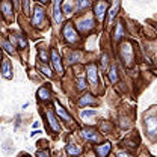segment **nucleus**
<instances>
[{"label":"nucleus","instance_id":"1","mask_svg":"<svg viewBox=\"0 0 157 157\" xmlns=\"http://www.w3.org/2000/svg\"><path fill=\"white\" fill-rule=\"evenodd\" d=\"M62 33H63V38L67 39L70 44H76V42L78 41L77 32H76V29L73 27V24H71V23H67V24L63 26Z\"/></svg>","mask_w":157,"mask_h":157},{"label":"nucleus","instance_id":"2","mask_svg":"<svg viewBox=\"0 0 157 157\" xmlns=\"http://www.w3.org/2000/svg\"><path fill=\"white\" fill-rule=\"evenodd\" d=\"M145 130L150 137L157 136V118L156 117H147L145 118Z\"/></svg>","mask_w":157,"mask_h":157},{"label":"nucleus","instance_id":"3","mask_svg":"<svg viewBox=\"0 0 157 157\" xmlns=\"http://www.w3.org/2000/svg\"><path fill=\"white\" fill-rule=\"evenodd\" d=\"M121 58L125 60V65H127V67L132 65V60H133V48H132V45H130L128 42H125V44L121 45Z\"/></svg>","mask_w":157,"mask_h":157},{"label":"nucleus","instance_id":"4","mask_svg":"<svg viewBox=\"0 0 157 157\" xmlns=\"http://www.w3.org/2000/svg\"><path fill=\"white\" fill-rule=\"evenodd\" d=\"M86 71H88V80H89V83H91L92 86H97L98 83H100L98 73H97V67H95L94 63H91V65L86 67Z\"/></svg>","mask_w":157,"mask_h":157},{"label":"nucleus","instance_id":"5","mask_svg":"<svg viewBox=\"0 0 157 157\" xmlns=\"http://www.w3.org/2000/svg\"><path fill=\"white\" fill-rule=\"evenodd\" d=\"M106 11H107V2L98 0L97 3H95V8H94V12H95V17H97L98 21H103Z\"/></svg>","mask_w":157,"mask_h":157},{"label":"nucleus","instance_id":"6","mask_svg":"<svg viewBox=\"0 0 157 157\" xmlns=\"http://www.w3.org/2000/svg\"><path fill=\"white\" fill-rule=\"evenodd\" d=\"M52 63L55 67V71L58 73L59 76H62L63 74V67H62V62H60V56H59V53L55 48L52 50Z\"/></svg>","mask_w":157,"mask_h":157},{"label":"nucleus","instance_id":"7","mask_svg":"<svg viewBox=\"0 0 157 157\" xmlns=\"http://www.w3.org/2000/svg\"><path fill=\"white\" fill-rule=\"evenodd\" d=\"M42 21H44V9L41 6H35L33 17H32V24L39 27V26H42Z\"/></svg>","mask_w":157,"mask_h":157},{"label":"nucleus","instance_id":"8","mask_svg":"<svg viewBox=\"0 0 157 157\" xmlns=\"http://www.w3.org/2000/svg\"><path fill=\"white\" fill-rule=\"evenodd\" d=\"M110 142H106V144H101V145H97L95 147V153H97V157H107V154L110 153Z\"/></svg>","mask_w":157,"mask_h":157},{"label":"nucleus","instance_id":"9","mask_svg":"<svg viewBox=\"0 0 157 157\" xmlns=\"http://www.w3.org/2000/svg\"><path fill=\"white\" fill-rule=\"evenodd\" d=\"M77 27H78V30H80V32H83V33H88V32H89V30L94 27V21H92L91 18L82 20V21H78Z\"/></svg>","mask_w":157,"mask_h":157},{"label":"nucleus","instance_id":"10","mask_svg":"<svg viewBox=\"0 0 157 157\" xmlns=\"http://www.w3.org/2000/svg\"><path fill=\"white\" fill-rule=\"evenodd\" d=\"M2 74H3V77L8 78V80L12 78V67H11L9 59H5L2 62Z\"/></svg>","mask_w":157,"mask_h":157},{"label":"nucleus","instance_id":"11","mask_svg":"<svg viewBox=\"0 0 157 157\" xmlns=\"http://www.w3.org/2000/svg\"><path fill=\"white\" fill-rule=\"evenodd\" d=\"M82 136H83V139L91 140V142H98V139H100V136L97 135V132H94V130H91V128H85V130L82 132Z\"/></svg>","mask_w":157,"mask_h":157},{"label":"nucleus","instance_id":"12","mask_svg":"<svg viewBox=\"0 0 157 157\" xmlns=\"http://www.w3.org/2000/svg\"><path fill=\"white\" fill-rule=\"evenodd\" d=\"M0 9H2V12H3V15L6 18H9L12 15V5H11L9 0H3L2 5H0Z\"/></svg>","mask_w":157,"mask_h":157},{"label":"nucleus","instance_id":"13","mask_svg":"<svg viewBox=\"0 0 157 157\" xmlns=\"http://www.w3.org/2000/svg\"><path fill=\"white\" fill-rule=\"evenodd\" d=\"M119 6H121V3H119V0H113V6L110 8V11H109V15H107V21H109V24L113 21V18L117 17L118 11H119Z\"/></svg>","mask_w":157,"mask_h":157},{"label":"nucleus","instance_id":"14","mask_svg":"<svg viewBox=\"0 0 157 157\" xmlns=\"http://www.w3.org/2000/svg\"><path fill=\"white\" fill-rule=\"evenodd\" d=\"M60 3H62V0H55V6H53V15H55V21H56V23H60V21H62Z\"/></svg>","mask_w":157,"mask_h":157},{"label":"nucleus","instance_id":"15","mask_svg":"<svg viewBox=\"0 0 157 157\" xmlns=\"http://www.w3.org/2000/svg\"><path fill=\"white\" fill-rule=\"evenodd\" d=\"M67 153H68L70 157H77V156H80V153H82V148L77 147L76 144H68V145H67Z\"/></svg>","mask_w":157,"mask_h":157},{"label":"nucleus","instance_id":"16","mask_svg":"<svg viewBox=\"0 0 157 157\" xmlns=\"http://www.w3.org/2000/svg\"><path fill=\"white\" fill-rule=\"evenodd\" d=\"M55 109H56V113H58L59 118H62L63 121H71V117L65 112V109H63L62 106H59L58 101H55Z\"/></svg>","mask_w":157,"mask_h":157},{"label":"nucleus","instance_id":"17","mask_svg":"<svg viewBox=\"0 0 157 157\" xmlns=\"http://www.w3.org/2000/svg\"><path fill=\"white\" fill-rule=\"evenodd\" d=\"M47 118H48V124L55 132H60V124L58 122V119L55 118V115L52 112H47Z\"/></svg>","mask_w":157,"mask_h":157},{"label":"nucleus","instance_id":"18","mask_svg":"<svg viewBox=\"0 0 157 157\" xmlns=\"http://www.w3.org/2000/svg\"><path fill=\"white\" fill-rule=\"evenodd\" d=\"M95 103H97V98L92 97L91 94H86V95L80 97V100H78V104H80V106H86V104H95Z\"/></svg>","mask_w":157,"mask_h":157},{"label":"nucleus","instance_id":"19","mask_svg":"<svg viewBox=\"0 0 157 157\" xmlns=\"http://www.w3.org/2000/svg\"><path fill=\"white\" fill-rule=\"evenodd\" d=\"M122 36H124V26H122V23H118L115 33H113V38H115V41H119Z\"/></svg>","mask_w":157,"mask_h":157},{"label":"nucleus","instance_id":"20","mask_svg":"<svg viewBox=\"0 0 157 157\" xmlns=\"http://www.w3.org/2000/svg\"><path fill=\"white\" fill-rule=\"evenodd\" d=\"M36 95L39 97V100L45 101V100H48V98H50V91H48V88H39Z\"/></svg>","mask_w":157,"mask_h":157},{"label":"nucleus","instance_id":"21","mask_svg":"<svg viewBox=\"0 0 157 157\" xmlns=\"http://www.w3.org/2000/svg\"><path fill=\"white\" fill-rule=\"evenodd\" d=\"M109 78H110V82H112V83H117V80H118V68H117V65H112V67H110V70H109Z\"/></svg>","mask_w":157,"mask_h":157},{"label":"nucleus","instance_id":"22","mask_svg":"<svg viewBox=\"0 0 157 157\" xmlns=\"http://www.w3.org/2000/svg\"><path fill=\"white\" fill-rule=\"evenodd\" d=\"M0 44H2V47H3L8 53H14V45H12L11 42H8V41L2 39V41H0Z\"/></svg>","mask_w":157,"mask_h":157},{"label":"nucleus","instance_id":"23","mask_svg":"<svg viewBox=\"0 0 157 157\" xmlns=\"http://www.w3.org/2000/svg\"><path fill=\"white\" fill-rule=\"evenodd\" d=\"M95 115H97V110H83V112H80V117L83 119H89V118L95 117Z\"/></svg>","mask_w":157,"mask_h":157},{"label":"nucleus","instance_id":"24","mask_svg":"<svg viewBox=\"0 0 157 157\" xmlns=\"http://www.w3.org/2000/svg\"><path fill=\"white\" fill-rule=\"evenodd\" d=\"M15 39H17V42H18V45L21 48H26L27 47V42H26V39L23 38L21 35H15Z\"/></svg>","mask_w":157,"mask_h":157},{"label":"nucleus","instance_id":"25","mask_svg":"<svg viewBox=\"0 0 157 157\" xmlns=\"http://www.w3.org/2000/svg\"><path fill=\"white\" fill-rule=\"evenodd\" d=\"M88 6H89V0H77L78 9H83V8H88Z\"/></svg>","mask_w":157,"mask_h":157},{"label":"nucleus","instance_id":"26","mask_svg":"<svg viewBox=\"0 0 157 157\" xmlns=\"http://www.w3.org/2000/svg\"><path fill=\"white\" fill-rule=\"evenodd\" d=\"M77 88H78V89H80V91L86 88V82H85V78H83V77L77 78Z\"/></svg>","mask_w":157,"mask_h":157},{"label":"nucleus","instance_id":"27","mask_svg":"<svg viewBox=\"0 0 157 157\" xmlns=\"http://www.w3.org/2000/svg\"><path fill=\"white\" fill-rule=\"evenodd\" d=\"M39 59L42 60V62H47L48 60V56H47V52L42 48V50H39Z\"/></svg>","mask_w":157,"mask_h":157},{"label":"nucleus","instance_id":"28","mask_svg":"<svg viewBox=\"0 0 157 157\" xmlns=\"http://www.w3.org/2000/svg\"><path fill=\"white\" fill-rule=\"evenodd\" d=\"M41 71H42V74H45V76L52 77V70H50V68H47L45 65H41Z\"/></svg>","mask_w":157,"mask_h":157},{"label":"nucleus","instance_id":"29","mask_svg":"<svg viewBox=\"0 0 157 157\" xmlns=\"http://www.w3.org/2000/svg\"><path fill=\"white\" fill-rule=\"evenodd\" d=\"M106 67H107V55L104 53V55H101V68L106 70Z\"/></svg>","mask_w":157,"mask_h":157},{"label":"nucleus","instance_id":"30","mask_svg":"<svg viewBox=\"0 0 157 157\" xmlns=\"http://www.w3.org/2000/svg\"><path fill=\"white\" fill-rule=\"evenodd\" d=\"M23 9H24V14H29L30 8H29V0H23Z\"/></svg>","mask_w":157,"mask_h":157},{"label":"nucleus","instance_id":"31","mask_svg":"<svg viewBox=\"0 0 157 157\" xmlns=\"http://www.w3.org/2000/svg\"><path fill=\"white\" fill-rule=\"evenodd\" d=\"M80 58H82V53L76 52V53H73V55H71V62H76V59H80Z\"/></svg>","mask_w":157,"mask_h":157},{"label":"nucleus","instance_id":"32","mask_svg":"<svg viewBox=\"0 0 157 157\" xmlns=\"http://www.w3.org/2000/svg\"><path fill=\"white\" fill-rule=\"evenodd\" d=\"M36 157H50V154H48V151H38Z\"/></svg>","mask_w":157,"mask_h":157},{"label":"nucleus","instance_id":"33","mask_svg":"<svg viewBox=\"0 0 157 157\" xmlns=\"http://www.w3.org/2000/svg\"><path fill=\"white\" fill-rule=\"evenodd\" d=\"M118 157H133V156H130L128 153H124V151H119V153H118Z\"/></svg>","mask_w":157,"mask_h":157},{"label":"nucleus","instance_id":"34","mask_svg":"<svg viewBox=\"0 0 157 157\" xmlns=\"http://www.w3.org/2000/svg\"><path fill=\"white\" fill-rule=\"evenodd\" d=\"M63 9H65V12H70V11H71V6H70V5H65Z\"/></svg>","mask_w":157,"mask_h":157},{"label":"nucleus","instance_id":"35","mask_svg":"<svg viewBox=\"0 0 157 157\" xmlns=\"http://www.w3.org/2000/svg\"><path fill=\"white\" fill-rule=\"evenodd\" d=\"M36 2H39V3H47V0H36Z\"/></svg>","mask_w":157,"mask_h":157},{"label":"nucleus","instance_id":"36","mask_svg":"<svg viewBox=\"0 0 157 157\" xmlns=\"http://www.w3.org/2000/svg\"><path fill=\"white\" fill-rule=\"evenodd\" d=\"M0 62H3V60H2V52H0Z\"/></svg>","mask_w":157,"mask_h":157},{"label":"nucleus","instance_id":"37","mask_svg":"<svg viewBox=\"0 0 157 157\" xmlns=\"http://www.w3.org/2000/svg\"><path fill=\"white\" fill-rule=\"evenodd\" d=\"M23 157H30V156H29V154H24V156H23Z\"/></svg>","mask_w":157,"mask_h":157}]
</instances>
